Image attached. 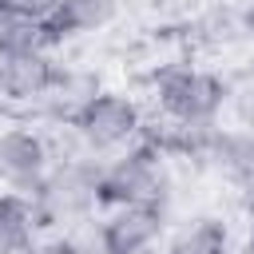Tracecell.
Wrapping results in <instances>:
<instances>
[{
  "instance_id": "cell-1",
  "label": "cell",
  "mask_w": 254,
  "mask_h": 254,
  "mask_svg": "<svg viewBox=\"0 0 254 254\" xmlns=\"http://www.w3.org/2000/svg\"><path fill=\"white\" fill-rule=\"evenodd\" d=\"M167 198H171L167 155L159 147L143 143V139L99 171L95 202L107 206V210H119V206H167Z\"/></svg>"
},
{
  "instance_id": "cell-2",
  "label": "cell",
  "mask_w": 254,
  "mask_h": 254,
  "mask_svg": "<svg viewBox=\"0 0 254 254\" xmlns=\"http://www.w3.org/2000/svg\"><path fill=\"white\" fill-rule=\"evenodd\" d=\"M226 99H230L226 79L206 67L167 64L163 71H155V103L171 123L210 127L218 119V111L226 107Z\"/></svg>"
},
{
  "instance_id": "cell-3",
  "label": "cell",
  "mask_w": 254,
  "mask_h": 254,
  "mask_svg": "<svg viewBox=\"0 0 254 254\" xmlns=\"http://www.w3.org/2000/svg\"><path fill=\"white\" fill-rule=\"evenodd\" d=\"M99 163H91L87 155H67L60 159L48 179L28 194L36 206L40 226H64V222H83L99 202H95V187H99Z\"/></svg>"
},
{
  "instance_id": "cell-4",
  "label": "cell",
  "mask_w": 254,
  "mask_h": 254,
  "mask_svg": "<svg viewBox=\"0 0 254 254\" xmlns=\"http://www.w3.org/2000/svg\"><path fill=\"white\" fill-rule=\"evenodd\" d=\"M71 131L87 151H111L143 135L139 103L123 91H95L71 119Z\"/></svg>"
},
{
  "instance_id": "cell-5",
  "label": "cell",
  "mask_w": 254,
  "mask_h": 254,
  "mask_svg": "<svg viewBox=\"0 0 254 254\" xmlns=\"http://www.w3.org/2000/svg\"><path fill=\"white\" fill-rule=\"evenodd\" d=\"M99 254H151L167 234V206H119L99 222Z\"/></svg>"
},
{
  "instance_id": "cell-6",
  "label": "cell",
  "mask_w": 254,
  "mask_h": 254,
  "mask_svg": "<svg viewBox=\"0 0 254 254\" xmlns=\"http://www.w3.org/2000/svg\"><path fill=\"white\" fill-rule=\"evenodd\" d=\"M52 171L48 139L32 127H8L0 131V183H8L16 194H32Z\"/></svg>"
},
{
  "instance_id": "cell-7",
  "label": "cell",
  "mask_w": 254,
  "mask_h": 254,
  "mask_svg": "<svg viewBox=\"0 0 254 254\" xmlns=\"http://www.w3.org/2000/svg\"><path fill=\"white\" fill-rule=\"evenodd\" d=\"M60 71L64 67L52 64L48 52L0 60V99H8V103H44L56 91Z\"/></svg>"
},
{
  "instance_id": "cell-8",
  "label": "cell",
  "mask_w": 254,
  "mask_h": 254,
  "mask_svg": "<svg viewBox=\"0 0 254 254\" xmlns=\"http://www.w3.org/2000/svg\"><path fill=\"white\" fill-rule=\"evenodd\" d=\"M206 163H210L218 175L250 187V183H254V127H242V131H222V127H214Z\"/></svg>"
},
{
  "instance_id": "cell-9",
  "label": "cell",
  "mask_w": 254,
  "mask_h": 254,
  "mask_svg": "<svg viewBox=\"0 0 254 254\" xmlns=\"http://www.w3.org/2000/svg\"><path fill=\"white\" fill-rule=\"evenodd\" d=\"M115 12H119V0H60V8L48 16V24L60 44L67 36H87V32L107 28L115 20Z\"/></svg>"
},
{
  "instance_id": "cell-10",
  "label": "cell",
  "mask_w": 254,
  "mask_h": 254,
  "mask_svg": "<svg viewBox=\"0 0 254 254\" xmlns=\"http://www.w3.org/2000/svg\"><path fill=\"white\" fill-rule=\"evenodd\" d=\"M36 230H40V218H36V206L28 194H0V254H28L36 246Z\"/></svg>"
},
{
  "instance_id": "cell-11",
  "label": "cell",
  "mask_w": 254,
  "mask_h": 254,
  "mask_svg": "<svg viewBox=\"0 0 254 254\" xmlns=\"http://www.w3.org/2000/svg\"><path fill=\"white\" fill-rule=\"evenodd\" d=\"M56 44V32L48 20H20V16H0V60L16 56H40Z\"/></svg>"
},
{
  "instance_id": "cell-12",
  "label": "cell",
  "mask_w": 254,
  "mask_h": 254,
  "mask_svg": "<svg viewBox=\"0 0 254 254\" xmlns=\"http://www.w3.org/2000/svg\"><path fill=\"white\" fill-rule=\"evenodd\" d=\"M171 250H179V254H230V230L222 218H198L171 242Z\"/></svg>"
},
{
  "instance_id": "cell-13",
  "label": "cell",
  "mask_w": 254,
  "mask_h": 254,
  "mask_svg": "<svg viewBox=\"0 0 254 254\" xmlns=\"http://www.w3.org/2000/svg\"><path fill=\"white\" fill-rule=\"evenodd\" d=\"M60 8V0H0V16H20V20H48Z\"/></svg>"
},
{
  "instance_id": "cell-14",
  "label": "cell",
  "mask_w": 254,
  "mask_h": 254,
  "mask_svg": "<svg viewBox=\"0 0 254 254\" xmlns=\"http://www.w3.org/2000/svg\"><path fill=\"white\" fill-rule=\"evenodd\" d=\"M28 254H87V250L75 234H64V238H52V242H36Z\"/></svg>"
},
{
  "instance_id": "cell-15",
  "label": "cell",
  "mask_w": 254,
  "mask_h": 254,
  "mask_svg": "<svg viewBox=\"0 0 254 254\" xmlns=\"http://www.w3.org/2000/svg\"><path fill=\"white\" fill-rule=\"evenodd\" d=\"M242 206H246V214H250V222H254V183L246 187V198H242Z\"/></svg>"
},
{
  "instance_id": "cell-16",
  "label": "cell",
  "mask_w": 254,
  "mask_h": 254,
  "mask_svg": "<svg viewBox=\"0 0 254 254\" xmlns=\"http://www.w3.org/2000/svg\"><path fill=\"white\" fill-rule=\"evenodd\" d=\"M242 28H246V32H250V36H254V4H250V8H246V16H242Z\"/></svg>"
},
{
  "instance_id": "cell-17",
  "label": "cell",
  "mask_w": 254,
  "mask_h": 254,
  "mask_svg": "<svg viewBox=\"0 0 254 254\" xmlns=\"http://www.w3.org/2000/svg\"><path fill=\"white\" fill-rule=\"evenodd\" d=\"M246 254H254V222H250V234H246Z\"/></svg>"
},
{
  "instance_id": "cell-18",
  "label": "cell",
  "mask_w": 254,
  "mask_h": 254,
  "mask_svg": "<svg viewBox=\"0 0 254 254\" xmlns=\"http://www.w3.org/2000/svg\"><path fill=\"white\" fill-rule=\"evenodd\" d=\"M163 254H179V250H171V246H167V250H163Z\"/></svg>"
}]
</instances>
